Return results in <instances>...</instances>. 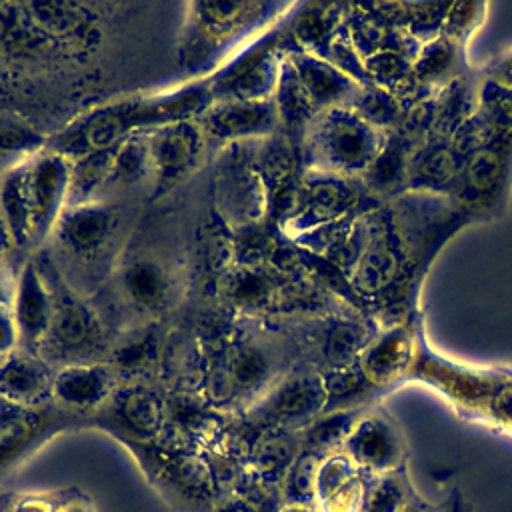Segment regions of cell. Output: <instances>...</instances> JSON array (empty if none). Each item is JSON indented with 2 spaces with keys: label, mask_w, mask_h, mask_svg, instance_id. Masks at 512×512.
Wrapping results in <instances>:
<instances>
[{
  "label": "cell",
  "mask_w": 512,
  "mask_h": 512,
  "mask_svg": "<svg viewBox=\"0 0 512 512\" xmlns=\"http://www.w3.org/2000/svg\"><path fill=\"white\" fill-rule=\"evenodd\" d=\"M366 408V406H364ZM364 408H346L322 412L312 424L300 430L302 448L316 452L320 456H328L332 452L342 450L346 438L350 436L356 420L364 412Z\"/></svg>",
  "instance_id": "cb8c5ba5"
},
{
  "label": "cell",
  "mask_w": 512,
  "mask_h": 512,
  "mask_svg": "<svg viewBox=\"0 0 512 512\" xmlns=\"http://www.w3.org/2000/svg\"><path fill=\"white\" fill-rule=\"evenodd\" d=\"M388 136L352 106H332L320 110L304 130L302 156L316 172L360 178L374 164Z\"/></svg>",
  "instance_id": "6da1fadb"
},
{
  "label": "cell",
  "mask_w": 512,
  "mask_h": 512,
  "mask_svg": "<svg viewBox=\"0 0 512 512\" xmlns=\"http://www.w3.org/2000/svg\"><path fill=\"white\" fill-rule=\"evenodd\" d=\"M322 458L324 456L302 448L282 480V506H316V476Z\"/></svg>",
  "instance_id": "4316f807"
},
{
  "label": "cell",
  "mask_w": 512,
  "mask_h": 512,
  "mask_svg": "<svg viewBox=\"0 0 512 512\" xmlns=\"http://www.w3.org/2000/svg\"><path fill=\"white\" fill-rule=\"evenodd\" d=\"M280 128V116L270 100H220L206 110L204 130L220 140L248 136H272Z\"/></svg>",
  "instance_id": "4fadbf2b"
},
{
  "label": "cell",
  "mask_w": 512,
  "mask_h": 512,
  "mask_svg": "<svg viewBox=\"0 0 512 512\" xmlns=\"http://www.w3.org/2000/svg\"><path fill=\"white\" fill-rule=\"evenodd\" d=\"M146 482L176 512H214L220 494L204 452L124 442Z\"/></svg>",
  "instance_id": "7a4b0ae2"
},
{
  "label": "cell",
  "mask_w": 512,
  "mask_h": 512,
  "mask_svg": "<svg viewBox=\"0 0 512 512\" xmlns=\"http://www.w3.org/2000/svg\"><path fill=\"white\" fill-rule=\"evenodd\" d=\"M0 482L16 472L54 434L78 426L84 418L54 402L22 408L0 400Z\"/></svg>",
  "instance_id": "277c9868"
},
{
  "label": "cell",
  "mask_w": 512,
  "mask_h": 512,
  "mask_svg": "<svg viewBox=\"0 0 512 512\" xmlns=\"http://www.w3.org/2000/svg\"><path fill=\"white\" fill-rule=\"evenodd\" d=\"M122 288L134 304L152 308L168 294V274L154 258L136 256L122 268Z\"/></svg>",
  "instance_id": "d4e9b609"
},
{
  "label": "cell",
  "mask_w": 512,
  "mask_h": 512,
  "mask_svg": "<svg viewBox=\"0 0 512 512\" xmlns=\"http://www.w3.org/2000/svg\"><path fill=\"white\" fill-rule=\"evenodd\" d=\"M90 418L94 426L120 442L154 444L166 426L168 402L150 384H118L108 402Z\"/></svg>",
  "instance_id": "5b68a950"
},
{
  "label": "cell",
  "mask_w": 512,
  "mask_h": 512,
  "mask_svg": "<svg viewBox=\"0 0 512 512\" xmlns=\"http://www.w3.org/2000/svg\"><path fill=\"white\" fill-rule=\"evenodd\" d=\"M214 512H266V510H262L260 506L242 498L240 494H230V496H224L218 500Z\"/></svg>",
  "instance_id": "f35d334b"
},
{
  "label": "cell",
  "mask_w": 512,
  "mask_h": 512,
  "mask_svg": "<svg viewBox=\"0 0 512 512\" xmlns=\"http://www.w3.org/2000/svg\"><path fill=\"white\" fill-rule=\"evenodd\" d=\"M444 512H474L470 500L460 488H454L446 498H444Z\"/></svg>",
  "instance_id": "ab89813d"
},
{
  "label": "cell",
  "mask_w": 512,
  "mask_h": 512,
  "mask_svg": "<svg viewBox=\"0 0 512 512\" xmlns=\"http://www.w3.org/2000/svg\"><path fill=\"white\" fill-rule=\"evenodd\" d=\"M400 512H444V502L432 504V502L424 500L422 496L414 494V496L404 504V508H402Z\"/></svg>",
  "instance_id": "b9f144b4"
},
{
  "label": "cell",
  "mask_w": 512,
  "mask_h": 512,
  "mask_svg": "<svg viewBox=\"0 0 512 512\" xmlns=\"http://www.w3.org/2000/svg\"><path fill=\"white\" fill-rule=\"evenodd\" d=\"M40 144V136L22 124L0 120V152L30 150Z\"/></svg>",
  "instance_id": "d590c367"
},
{
  "label": "cell",
  "mask_w": 512,
  "mask_h": 512,
  "mask_svg": "<svg viewBox=\"0 0 512 512\" xmlns=\"http://www.w3.org/2000/svg\"><path fill=\"white\" fill-rule=\"evenodd\" d=\"M92 332L94 322L90 312L74 300H62L54 306V316L46 340L54 350L62 354V358H70L68 364H82L86 362L82 352L88 350L94 342Z\"/></svg>",
  "instance_id": "7402d4cb"
},
{
  "label": "cell",
  "mask_w": 512,
  "mask_h": 512,
  "mask_svg": "<svg viewBox=\"0 0 512 512\" xmlns=\"http://www.w3.org/2000/svg\"><path fill=\"white\" fill-rule=\"evenodd\" d=\"M480 78L504 88L512 90V48L498 54L496 58H492L482 70H480Z\"/></svg>",
  "instance_id": "8d00e7d4"
},
{
  "label": "cell",
  "mask_w": 512,
  "mask_h": 512,
  "mask_svg": "<svg viewBox=\"0 0 512 512\" xmlns=\"http://www.w3.org/2000/svg\"><path fill=\"white\" fill-rule=\"evenodd\" d=\"M324 376L312 364L290 368L240 418L256 430L280 428L300 432L326 408Z\"/></svg>",
  "instance_id": "3957f363"
},
{
  "label": "cell",
  "mask_w": 512,
  "mask_h": 512,
  "mask_svg": "<svg viewBox=\"0 0 512 512\" xmlns=\"http://www.w3.org/2000/svg\"><path fill=\"white\" fill-rule=\"evenodd\" d=\"M56 512H98V510L94 500L86 492L78 488H66Z\"/></svg>",
  "instance_id": "74e56055"
},
{
  "label": "cell",
  "mask_w": 512,
  "mask_h": 512,
  "mask_svg": "<svg viewBox=\"0 0 512 512\" xmlns=\"http://www.w3.org/2000/svg\"><path fill=\"white\" fill-rule=\"evenodd\" d=\"M0 214L6 224V232L10 238L24 246L28 240H32L30 234V212L24 196V182H22V168L12 170L0 188Z\"/></svg>",
  "instance_id": "f1b7e54d"
},
{
  "label": "cell",
  "mask_w": 512,
  "mask_h": 512,
  "mask_svg": "<svg viewBox=\"0 0 512 512\" xmlns=\"http://www.w3.org/2000/svg\"><path fill=\"white\" fill-rule=\"evenodd\" d=\"M414 350V340L406 328L394 326L370 340L358 356L356 366L380 398L390 388L406 382L416 362Z\"/></svg>",
  "instance_id": "8fae6325"
},
{
  "label": "cell",
  "mask_w": 512,
  "mask_h": 512,
  "mask_svg": "<svg viewBox=\"0 0 512 512\" xmlns=\"http://www.w3.org/2000/svg\"><path fill=\"white\" fill-rule=\"evenodd\" d=\"M54 306L56 304L52 302L42 276L34 264L28 262L22 268L16 288L14 326L30 346H38L42 340H46L54 316Z\"/></svg>",
  "instance_id": "d6986e66"
},
{
  "label": "cell",
  "mask_w": 512,
  "mask_h": 512,
  "mask_svg": "<svg viewBox=\"0 0 512 512\" xmlns=\"http://www.w3.org/2000/svg\"><path fill=\"white\" fill-rule=\"evenodd\" d=\"M486 8L488 4L484 2H458V4H452L446 18H444V24H442V30H440V36H444L446 40L454 42L456 46H466V42L470 40V36L480 28V24L484 22V14H486Z\"/></svg>",
  "instance_id": "1f68e13d"
},
{
  "label": "cell",
  "mask_w": 512,
  "mask_h": 512,
  "mask_svg": "<svg viewBox=\"0 0 512 512\" xmlns=\"http://www.w3.org/2000/svg\"><path fill=\"white\" fill-rule=\"evenodd\" d=\"M208 106V92L206 88H186L182 92L138 102V104H124L118 110L102 112L98 118L90 122L86 128V142L94 150H102L114 146L118 138L134 128L146 124H174L186 120L190 114H196Z\"/></svg>",
  "instance_id": "8992f818"
},
{
  "label": "cell",
  "mask_w": 512,
  "mask_h": 512,
  "mask_svg": "<svg viewBox=\"0 0 512 512\" xmlns=\"http://www.w3.org/2000/svg\"><path fill=\"white\" fill-rule=\"evenodd\" d=\"M66 488L14 492L10 512H56Z\"/></svg>",
  "instance_id": "e575fe53"
},
{
  "label": "cell",
  "mask_w": 512,
  "mask_h": 512,
  "mask_svg": "<svg viewBox=\"0 0 512 512\" xmlns=\"http://www.w3.org/2000/svg\"><path fill=\"white\" fill-rule=\"evenodd\" d=\"M274 292L272 278L256 264H244L228 272L224 280V294L244 308H260L270 302Z\"/></svg>",
  "instance_id": "484cf974"
},
{
  "label": "cell",
  "mask_w": 512,
  "mask_h": 512,
  "mask_svg": "<svg viewBox=\"0 0 512 512\" xmlns=\"http://www.w3.org/2000/svg\"><path fill=\"white\" fill-rule=\"evenodd\" d=\"M0 410H2V404H0Z\"/></svg>",
  "instance_id": "bcb514c9"
},
{
  "label": "cell",
  "mask_w": 512,
  "mask_h": 512,
  "mask_svg": "<svg viewBox=\"0 0 512 512\" xmlns=\"http://www.w3.org/2000/svg\"><path fill=\"white\" fill-rule=\"evenodd\" d=\"M288 60L318 112L332 106H352L364 88L318 54L302 50L290 54Z\"/></svg>",
  "instance_id": "2e32d148"
},
{
  "label": "cell",
  "mask_w": 512,
  "mask_h": 512,
  "mask_svg": "<svg viewBox=\"0 0 512 512\" xmlns=\"http://www.w3.org/2000/svg\"><path fill=\"white\" fill-rule=\"evenodd\" d=\"M114 222L116 216L108 206L80 202L66 206L56 226L62 242L70 250L78 254H92L104 246L114 230Z\"/></svg>",
  "instance_id": "ffe728a7"
},
{
  "label": "cell",
  "mask_w": 512,
  "mask_h": 512,
  "mask_svg": "<svg viewBox=\"0 0 512 512\" xmlns=\"http://www.w3.org/2000/svg\"><path fill=\"white\" fill-rule=\"evenodd\" d=\"M302 452L300 432L262 428L250 444L246 456V474L274 488L282 486V480L298 454Z\"/></svg>",
  "instance_id": "e0dca14e"
},
{
  "label": "cell",
  "mask_w": 512,
  "mask_h": 512,
  "mask_svg": "<svg viewBox=\"0 0 512 512\" xmlns=\"http://www.w3.org/2000/svg\"><path fill=\"white\" fill-rule=\"evenodd\" d=\"M24 12H28L30 24L40 30L42 34H54V36H68L80 32V28L86 24V12L78 4H66V2H34L24 4Z\"/></svg>",
  "instance_id": "f546056e"
},
{
  "label": "cell",
  "mask_w": 512,
  "mask_h": 512,
  "mask_svg": "<svg viewBox=\"0 0 512 512\" xmlns=\"http://www.w3.org/2000/svg\"><path fill=\"white\" fill-rule=\"evenodd\" d=\"M412 76L428 96H436L440 90L468 76L464 48L438 34L434 40L422 44L412 62Z\"/></svg>",
  "instance_id": "44dd1931"
},
{
  "label": "cell",
  "mask_w": 512,
  "mask_h": 512,
  "mask_svg": "<svg viewBox=\"0 0 512 512\" xmlns=\"http://www.w3.org/2000/svg\"><path fill=\"white\" fill-rule=\"evenodd\" d=\"M282 62L274 56V46L258 48L240 58L216 80L214 94L222 100H270L276 92Z\"/></svg>",
  "instance_id": "9a60e30c"
},
{
  "label": "cell",
  "mask_w": 512,
  "mask_h": 512,
  "mask_svg": "<svg viewBox=\"0 0 512 512\" xmlns=\"http://www.w3.org/2000/svg\"><path fill=\"white\" fill-rule=\"evenodd\" d=\"M416 494L412 488L408 468L374 476L360 512H400L404 504Z\"/></svg>",
  "instance_id": "4dcf8cb0"
},
{
  "label": "cell",
  "mask_w": 512,
  "mask_h": 512,
  "mask_svg": "<svg viewBox=\"0 0 512 512\" xmlns=\"http://www.w3.org/2000/svg\"><path fill=\"white\" fill-rule=\"evenodd\" d=\"M22 182L30 212V234L32 240H40L58 222L68 200L70 164L62 156L42 154L22 166Z\"/></svg>",
  "instance_id": "ba28073f"
},
{
  "label": "cell",
  "mask_w": 512,
  "mask_h": 512,
  "mask_svg": "<svg viewBox=\"0 0 512 512\" xmlns=\"http://www.w3.org/2000/svg\"><path fill=\"white\" fill-rule=\"evenodd\" d=\"M274 94H276L274 104L280 116V126H284L290 132L298 130L302 136L308 124L312 122V118L318 114V110L288 58L282 60L280 78Z\"/></svg>",
  "instance_id": "603a6c76"
},
{
  "label": "cell",
  "mask_w": 512,
  "mask_h": 512,
  "mask_svg": "<svg viewBox=\"0 0 512 512\" xmlns=\"http://www.w3.org/2000/svg\"><path fill=\"white\" fill-rule=\"evenodd\" d=\"M280 512H320L316 506H282Z\"/></svg>",
  "instance_id": "ee69618b"
},
{
  "label": "cell",
  "mask_w": 512,
  "mask_h": 512,
  "mask_svg": "<svg viewBox=\"0 0 512 512\" xmlns=\"http://www.w3.org/2000/svg\"><path fill=\"white\" fill-rule=\"evenodd\" d=\"M202 132L188 120L158 126L148 142L150 168L158 172L162 180L176 178L186 172L200 154Z\"/></svg>",
  "instance_id": "ac0fdd59"
},
{
  "label": "cell",
  "mask_w": 512,
  "mask_h": 512,
  "mask_svg": "<svg viewBox=\"0 0 512 512\" xmlns=\"http://www.w3.org/2000/svg\"><path fill=\"white\" fill-rule=\"evenodd\" d=\"M342 452L372 476L388 474L406 466V442L396 420L376 404L364 408Z\"/></svg>",
  "instance_id": "52a82bcc"
},
{
  "label": "cell",
  "mask_w": 512,
  "mask_h": 512,
  "mask_svg": "<svg viewBox=\"0 0 512 512\" xmlns=\"http://www.w3.org/2000/svg\"><path fill=\"white\" fill-rule=\"evenodd\" d=\"M116 144L94 150L90 156L80 158L74 166H70V184H68V206L88 202V194L104 184L112 174Z\"/></svg>",
  "instance_id": "83f0119b"
},
{
  "label": "cell",
  "mask_w": 512,
  "mask_h": 512,
  "mask_svg": "<svg viewBox=\"0 0 512 512\" xmlns=\"http://www.w3.org/2000/svg\"><path fill=\"white\" fill-rule=\"evenodd\" d=\"M14 500V492L0 494V512H10V504Z\"/></svg>",
  "instance_id": "7bdbcfd3"
},
{
  "label": "cell",
  "mask_w": 512,
  "mask_h": 512,
  "mask_svg": "<svg viewBox=\"0 0 512 512\" xmlns=\"http://www.w3.org/2000/svg\"><path fill=\"white\" fill-rule=\"evenodd\" d=\"M262 4H248V2H202L196 4L198 18L202 26L210 32H228L240 26L246 18H250L252 10H258Z\"/></svg>",
  "instance_id": "d6a6232c"
},
{
  "label": "cell",
  "mask_w": 512,
  "mask_h": 512,
  "mask_svg": "<svg viewBox=\"0 0 512 512\" xmlns=\"http://www.w3.org/2000/svg\"><path fill=\"white\" fill-rule=\"evenodd\" d=\"M2 224H4V218H2V214H0V228H2ZM6 226V224H4Z\"/></svg>",
  "instance_id": "f6af8a7d"
},
{
  "label": "cell",
  "mask_w": 512,
  "mask_h": 512,
  "mask_svg": "<svg viewBox=\"0 0 512 512\" xmlns=\"http://www.w3.org/2000/svg\"><path fill=\"white\" fill-rule=\"evenodd\" d=\"M372 478L342 450L324 456L316 476V508L320 512H360Z\"/></svg>",
  "instance_id": "7c38bea8"
},
{
  "label": "cell",
  "mask_w": 512,
  "mask_h": 512,
  "mask_svg": "<svg viewBox=\"0 0 512 512\" xmlns=\"http://www.w3.org/2000/svg\"><path fill=\"white\" fill-rule=\"evenodd\" d=\"M118 388L114 370L100 362L66 364L54 372L52 402L82 418L100 410Z\"/></svg>",
  "instance_id": "30bf717a"
},
{
  "label": "cell",
  "mask_w": 512,
  "mask_h": 512,
  "mask_svg": "<svg viewBox=\"0 0 512 512\" xmlns=\"http://www.w3.org/2000/svg\"><path fill=\"white\" fill-rule=\"evenodd\" d=\"M54 372L36 354L10 350L0 358V400L34 408L52 402Z\"/></svg>",
  "instance_id": "5bb4252c"
},
{
  "label": "cell",
  "mask_w": 512,
  "mask_h": 512,
  "mask_svg": "<svg viewBox=\"0 0 512 512\" xmlns=\"http://www.w3.org/2000/svg\"><path fill=\"white\" fill-rule=\"evenodd\" d=\"M14 320H10V316H6V314H2L0 312V358L4 356V354H8L10 352V348H12V344H14Z\"/></svg>",
  "instance_id": "60d3db41"
},
{
  "label": "cell",
  "mask_w": 512,
  "mask_h": 512,
  "mask_svg": "<svg viewBox=\"0 0 512 512\" xmlns=\"http://www.w3.org/2000/svg\"><path fill=\"white\" fill-rule=\"evenodd\" d=\"M260 166H262V182L266 186L274 184V186H282L294 170V154H292V146L286 138H274L262 152L260 156Z\"/></svg>",
  "instance_id": "836d02e7"
},
{
  "label": "cell",
  "mask_w": 512,
  "mask_h": 512,
  "mask_svg": "<svg viewBox=\"0 0 512 512\" xmlns=\"http://www.w3.org/2000/svg\"><path fill=\"white\" fill-rule=\"evenodd\" d=\"M236 398V412L250 408L288 370L282 360L264 344L240 342L220 362Z\"/></svg>",
  "instance_id": "9c48e42d"
}]
</instances>
